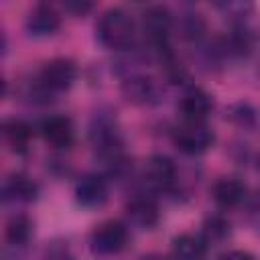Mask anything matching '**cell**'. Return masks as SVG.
<instances>
[{"instance_id": "obj_15", "label": "cell", "mask_w": 260, "mask_h": 260, "mask_svg": "<svg viewBox=\"0 0 260 260\" xmlns=\"http://www.w3.org/2000/svg\"><path fill=\"white\" fill-rule=\"evenodd\" d=\"M219 49L228 57H246L254 49V35L242 22L234 24V28L219 41Z\"/></svg>"}, {"instance_id": "obj_3", "label": "cell", "mask_w": 260, "mask_h": 260, "mask_svg": "<svg viewBox=\"0 0 260 260\" xmlns=\"http://www.w3.org/2000/svg\"><path fill=\"white\" fill-rule=\"evenodd\" d=\"M173 28V16L165 6H150L142 14V32L148 45L156 51L162 53L169 47V37Z\"/></svg>"}, {"instance_id": "obj_19", "label": "cell", "mask_w": 260, "mask_h": 260, "mask_svg": "<svg viewBox=\"0 0 260 260\" xmlns=\"http://www.w3.org/2000/svg\"><path fill=\"white\" fill-rule=\"evenodd\" d=\"M215 6L234 24H240V22H244L252 14L254 0H215Z\"/></svg>"}, {"instance_id": "obj_23", "label": "cell", "mask_w": 260, "mask_h": 260, "mask_svg": "<svg viewBox=\"0 0 260 260\" xmlns=\"http://www.w3.org/2000/svg\"><path fill=\"white\" fill-rule=\"evenodd\" d=\"M59 4L71 12V14H77V16H83L91 10V0H59Z\"/></svg>"}, {"instance_id": "obj_17", "label": "cell", "mask_w": 260, "mask_h": 260, "mask_svg": "<svg viewBox=\"0 0 260 260\" xmlns=\"http://www.w3.org/2000/svg\"><path fill=\"white\" fill-rule=\"evenodd\" d=\"M32 232H35L32 219L24 213H16L6 221L4 240L10 248H24L32 240Z\"/></svg>"}, {"instance_id": "obj_22", "label": "cell", "mask_w": 260, "mask_h": 260, "mask_svg": "<svg viewBox=\"0 0 260 260\" xmlns=\"http://www.w3.org/2000/svg\"><path fill=\"white\" fill-rule=\"evenodd\" d=\"M183 37L189 39V41H199L205 32V22L197 16V14H189L185 20H183Z\"/></svg>"}, {"instance_id": "obj_18", "label": "cell", "mask_w": 260, "mask_h": 260, "mask_svg": "<svg viewBox=\"0 0 260 260\" xmlns=\"http://www.w3.org/2000/svg\"><path fill=\"white\" fill-rule=\"evenodd\" d=\"M171 246H173V252L177 256L195 260V258H203L207 254L209 242L205 240L203 234H179L173 238Z\"/></svg>"}, {"instance_id": "obj_14", "label": "cell", "mask_w": 260, "mask_h": 260, "mask_svg": "<svg viewBox=\"0 0 260 260\" xmlns=\"http://www.w3.org/2000/svg\"><path fill=\"white\" fill-rule=\"evenodd\" d=\"M211 197L223 209L238 207L246 199V185L242 181L234 179V177H223V179H219V181L213 183Z\"/></svg>"}, {"instance_id": "obj_4", "label": "cell", "mask_w": 260, "mask_h": 260, "mask_svg": "<svg viewBox=\"0 0 260 260\" xmlns=\"http://www.w3.org/2000/svg\"><path fill=\"white\" fill-rule=\"evenodd\" d=\"M128 244V228L122 221H104L89 236V248L98 256L118 254Z\"/></svg>"}, {"instance_id": "obj_20", "label": "cell", "mask_w": 260, "mask_h": 260, "mask_svg": "<svg viewBox=\"0 0 260 260\" xmlns=\"http://www.w3.org/2000/svg\"><path fill=\"white\" fill-rule=\"evenodd\" d=\"M203 236L207 242H221L230 236V221L219 215V213H213L209 217H205L203 221Z\"/></svg>"}, {"instance_id": "obj_12", "label": "cell", "mask_w": 260, "mask_h": 260, "mask_svg": "<svg viewBox=\"0 0 260 260\" xmlns=\"http://www.w3.org/2000/svg\"><path fill=\"white\" fill-rule=\"evenodd\" d=\"M213 108L211 95L201 87H189L183 91L179 110L183 114V120H205Z\"/></svg>"}, {"instance_id": "obj_9", "label": "cell", "mask_w": 260, "mask_h": 260, "mask_svg": "<svg viewBox=\"0 0 260 260\" xmlns=\"http://www.w3.org/2000/svg\"><path fill=\"white\" fill-rule=\"evenodd\" d=\"M122 93L128 102L136 104V106H150L158 102V85L152 77L148 75H130L122 81Z\"/></svg>"}, {"instance_id": "obj_11", "label": "cell", "mask_w": 260, "mask_h": 260, "mask_svg": "<svg viewBox=\"0 0 260 260\" xmlns=\"http://www.w3.org/2000/svg\"><path fill=\"white\" fill-rule=\"evenodd\" d=\"M126 217L130 219L132 225H136L140 230H152L158 223L160 211H158V205H156V201L152 197L140 193V195H134L128 201Z\"/></svg>"}, {"instance_id": "obj_8", "label": "cell", "mask_w": 260, "mask_h": 260, "mask_svg": "<svg viewBox=\"0 0 260 260\" xmlns=\"http://www.w3.org/2000/svg\"><path fill=\"white\" fill-rule=\"evenodd\" d=\"M41 136L45 138L47 144H51L53 148L59 150H67L73 140H75V130H73V122L67 116H49L41 122Z\"/></svg>"}, {"instance_id": "obj_5", "label": "cell", "mask_w": 260, "mask_h": 260, "mask_svg": "<svg viewBox=\"0 0 260 260\" xmlns=\"http://www.w3.org/2000/svg\"><path fill=\"white\" fill-rule=\"evenodd\" d=\"M39 81L55 95V93H61V91H67L75 77H77V65L71 61V59H65V57H57V59H51L43 65V69L39 71Z\"/></svg>"}, {"instance_id": "obj_2", "label": "cell", "mask_w": 260, "mask_h": 260, "mask_svg": "<svg viewBox=\"0 0 260 260\" xmlns=\"http://www.w3.org/2000/svg\"><path fill=\"white\" fill-rule=\"evenodd\" d=\"M173 142L183 154L197 156L213 146L215 134L205 120H183V124L173 130Z\"/></svg>"}, {"instance_id": "obj_1", "label": "cell", "mask_w": 260, "mask_h": 260, "mask_svg": "<svg viewBox=\"0 0 260 260\" xmlns=\"http://www.w3.org/2000/svg\"><path fill=\"white\" fill-rule=\"evenodd\" d=\"M134 32H136L134 20L122 8H110V10H106L100 16L98 24H95L98 41L106 49H112V51H120V49L130 47V43L134 41Z\"/></svg>"}, {"instance_id": "obj_7", "label": "cell", "mask_w": 260, "mask_h": 260, "mask_svg": "<svg viewBox=\"0 0 260 260\" xmlns=\"http://www.w3.org/2000/svg\"><path fill=\"white\" fill-rule=\"evenodd\" d=\"M26 32L32 37H49L59 30L61 26V14L57 6L49 0H41L26 16Z\"/></svg>"}, {"instance_id": "obj_24", "label": "cell", "mask_w": 260, "mask_h": 260, "mask_svg": "<svg viewBox=\"0 0 260 260\" xmlns=\"http://www.w3.org/2000/svg\"><path fill=\"white\" fill-rule=\"evenodd\" d=\"M223 256H240V258H252V254H248V252H225Z\"/></svg>"}, {"instance_id": "obj_16", "label": "cell", "mask_w": 260, "mask_h": 260, "mask_svg": "<svg viewBox=\"0 0 260 260\" xmlns=\"http://www.w3.org/2000/svg\"><path fill=\"white\" fill-rule=\"evenodd\" d=\"M2 136L12 152L24 154L32 140V128L24 120L10 118V120H4V124H2Z\"/></svg>"}, {"instance_id": "obj_21", "label": "cell", "mask_w": 260, "mask_h": 260, "mask_svg": "<svg viewBox=\"0 0 260 260\" xmlns=\"http://www.w3.org/2000/svg\"><path fill=\"white\" fill-rule=\"evenodd\" d=\"M228 118L242 126V128H252L256 122H258V110L254 106H250L248 102H240V104H234L230 106L228 110Z\"/></svg>"}, {"instance_id": "obj_13", "label": "cell", "mask_w": 260, "mask_h": 260, "mask_svg": "<svg viewBox=\"0 0 260 260\" xmlns=\"http://www.w3.org/2000/svg\"><path fill=\"white\" fill-rule=\"evenodd\" d=\"M39 195V185L22 173H12L2 183V197L4 201L12 203H30Z\"/></svg>"}, {"instance_id": "obj_10", "label": "cell", "mask_w": 260, "mask_h": 260, "mask_svg": "<svg viewBox=\"0 0 260 260\" xmlns=\"http://www.w3.org/2000/svg\"><path fill=\"white\" fill-rule=\"evenodd\" d=\"M108 199V183L98 173H87L75 183V201L81 207H100Z\"/></svg>"}, {"instance_id": "obj_6", "label": "cell", "mask_w": 260, "mask_h": 260, "mask_svg": "<svg viewBox=\"0 0 260 260\" xmlns=\"http://www.w3.org/2000/svg\"><path fill=\"white\" fill-rule=\"evenodd\" d=\"M144 185L152 191H171L177 185V167L169 156L152 154L142 171Z\"/></svg>"}]
</instances>
